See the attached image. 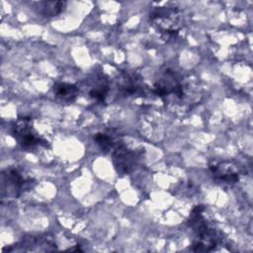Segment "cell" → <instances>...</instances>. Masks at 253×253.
Masks as SVG:
<instances>
[{
	"label": "cell",
	"instance_id": "6da1fadb",
	"mask_svg": "<svg viewBox=\"0 0 253 253\" xmlns=\"http://www.w3.org/2000/svg\"><path fill=\"white\" fill-rule=\"evenodd\" d=\"M204 211V206H197L189 216V225L199 237V239L193 243L194 251H211L214 249L219 239L218 232L207 222L203 214Z\"/></svg>",
	"mask_w": 253,
	"mask_h": 253
},
{
	"label": "cell",
	"instance_id": "7a4b0ae2",
	"mask_svg": "<svg viewBox=\"0 0 253 253\" xmlns=\"http://www.w3.org/2000/svg\"><path fill=\"white\" fill-rule=\"evenodd\" d=\"M150 21L162 34L168 37L176 36L183 27L184 17L179 7L165 5L154 8L150 13Z\"/></svg>",
	"mask_w": 253,
	"mask_h": 253
},
{
	"label": "cell",
	"instance_id": "3957f363",
	"mask_svg": "<svg viewBox=\"0 0 253 253\" xmlns=\"http://www.w3.org/2000/svg\"><path fill=\"white\" fill-rule=\"evenodd\" d=\"M12 135L24 149H32L38 145H47V141L41 137L33 127L30 118L19 119L12 126Z\"/></svg>",
	"mask_w": 253,
	"mask_h": 253
},
{
	"label": "cell",
	"instance_id": "277c9868",
	"mask_svg": "<svg viewBox=\"0 0 253 253\" xmlns=\"http://www.w3.org/2000/svg\"><path fill=\"white\" fill-rule=\"evenodd\" d=\"M114 148L113 162L118 173L122 175L129 174L138 166L142 158V150L129 149L124 143H119V141Z\"/></svg>",
	"mask_w": 253,
	"mask_h": 253
},
{
	"label": "cell",
	"instance_id": "5b68a950",
	"mask_svg": "<svg viewBox=\"0 0 253 253\" xmlns=\"http://www.w3.org/2000/svg\"><path fill=\"white\" fill-rule=\"evenodd\" d=\"M154 93L161 98L170 95L182 98L184 95L182 80L173 70L166 69L159 79L156 80L154 84Z\"/></svg>",
	"mask_w": 253,
	"mask_h": 253
},
{
	"label": "cell",
	"instance_id": "8992f818",
	"mask_svg": "<svg viewBox=\"0 0 253 253\" xmlns=\"http://www.w3.org/2000/svg\"><path fill=\"white\" fill-rule=\"evenodd\" d=\"M31 183L32 180L25 179L18 170H7L2 174V198H18Z\"/></svg>",
	"mask_w": 253,
	"mask_h": 253
},
{
	"label": "cell",
	"instance_id": "52a82bcc",
	"mask_svg": "<svg viewBox=\"0 0 253 253\" xmlns=\"http://www.w3.org/2000/svg\"><path fill=\"white\" fill-rule=\"evenodd\" d=\"M118 88L124 96L138 95L145 89L142 79L136 73H124L119 80Z\"/></svg>",
	"mask_w": 253,
	"mask_h": 253
},
{
	"label": "cell",
	"instance_id": "ba28073f",
	"mask_svg": "<svg viewBox=\"0 0 253 253\" xmlns=\"http://www.w3.org/2000/svg\"><path fill=\"white\" fill-rule=\"evenodd\" d=\"M210 169L215 180L222 181L226 184H235L239 180V171L231 163L222 162L210 166Z\"/></svg>",
	"mask_w": 253,
	"mask_h": 253
},
{
	"label": "cell",
	"instance_id": "9c48e42d",
	"mask_svg": "<svg viewBox=\"0 0 253 253\" xmlns=\"http://www.w3.org/2000/svg\"><path fill=\"white\" fill-rule=\"evenodd\" d=\"M53 92L59 100L64 102H72L77 98L79 94V89L74 84L58 82L54 84Z\"/></svg>",
	"mask_w": 253,
	"mask_h": 253
},
{
	"label": "cell",
	"instance_id": "30bf717a",
	"mask_svg": "<svg viewBox=\"0 0 253 253\" xmlns=\"http://www.w3.org/2000/svg\"><path fill=\"white\" fill-rule=\"evenodd\" d=\"M35 4L38 12L43 17L57 16L65 7V2L62 1H40Z\"/></svg>",
	"mask_w": 253,
	"mask_h": 253
},
{
	"label": "cell",
	"instance_id": "8fae6325",
	"mask_svg": "<svg viewBox=\"0 0 253 253\" xmlns=\"http://www.w3.org/2000/svg\"><path fill=\"white\" fill-rule=\"evenodd\" d=\"M109 92V86L108 83L105 81H102L100 83H97L93 88L89 91V97L96 100L97 102H104Z\"/></svg>",
	"mask_w": 253,
	"mask_h": 253
},
{
	"label": "cell",
	"instance_id": "7c38bea8",
	"mask_svg": "<svg viewBox=\"0 0 253 253\" xmlns=\"http://www.w3.org/2000/svg\"><path fill=\"white\" fill-rule=\"evenodd\" d=\"M94 140L103 152H109L116 145V143L114 142V139L110 135L104 132L96 133L94 136Z\"/></svg>",
	"mask_w": 253,
	"mask_h": 253
}]
</instances>
